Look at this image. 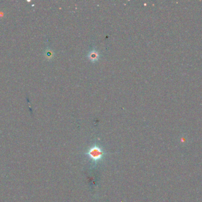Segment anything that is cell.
<instances>
[{"mask_svg":"<svg viewBox=\"0 0 202 202\" xmlns=\"http://www.w3.org/2000/svg\"><path fill=\"white\" fill-rule=\"evenodd\" d=\"M103 151L98 147H93L91 149H90L89 152V155L91 158L94 160L100 159L103 156Z\"/></svg>","mask_w":202,"mask_h":202,"instance_id":"1","label":"cell"}]
</instances>
